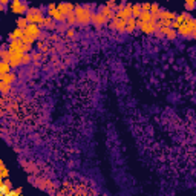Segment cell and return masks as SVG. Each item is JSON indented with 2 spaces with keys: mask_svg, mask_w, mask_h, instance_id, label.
I'll use <instances>...</instances> for the list:
<instances>
[{
  "mask_svg": "<svg viewBox=\"0 0 196 196\" xmlns=\"http://www.w3.org/2000/svg\"><path fill=\"white\" fill-rule=\"evenodd\" d=\"M136 20H139L141 23H149V21H152V14L150 12H142L141 17L136 18Z\"/></svg>",
  "mask_w": 196,
  "mask_h": 196,
  "instance_id": "18",
  "label": "cell"
},
{
  "mask_svg": "<svg viewBox=\"0 0 196 196\" xmlns=\"http://www.w3.org/2000/svg\"><path fill=\"white\" fill-rule=\"evenodd\" d=\"M194 6H196V2H193V0H190V2L185 3V9H188V11H193Z\"/></svg>",
  "mask_w": 196,
  "mask_h": 196,
  "instance_id": "23",
  "label": "cell"
},
{
  "mask_svg": "<svg viewBox=\"0 0 196 196\" xmlns=\"http://www.w3.org/2000/svg\"><path fill=\"white\" fill-rule=\"evenodd\" d=\"M176 34H178V32H176L175 29H170V32L167 34V38H170V40H173V38H176Z\"/></svg>",
  "mask_w": 196,
  "mask_h": 196,
  "instance_id": "24",
  "label": "cell"
},
{
  "mask_svg": "<svg viewBox=\"0 0 196 196\" xmlns=\"http://www.w3.org/2000/svg\"><path fill=\"white\" fill-rule=\"evenodd\" d=\"M26 20L29 21V24H41L44 18H43V14H41L40 9L31 8L28 11V14H26Z\"/></svg>",
  "mask_w": 196,
  "mask_h": 196,
  "instance_id": "3",
  "label": "cell"
},
{
  "mask_svg": "<svg viewBox=\"0 0 196 196\" xmlns=\"http://www.w3.org/2000/svg\"><path fill=\"white\" fill-rule=\"evenodd\" d=\"M9 191H11V184H9V181H5L2 184V196H6Z\"/></svg>",
  "mask_w": 196,
  "mask_h": 196,
  "instance_id": "19",
  "label": "cell"
},
{
  "mask_svg": "<svg viewBox=\"0 0 196 196\" xmlns=\"http://www.w3.org/2000/svg\"><path fill=\"white\" fill-rule=\"evenodd\" d=\"M29 61H31V55H28V54H26V55L23 57V63H29Z\"/></svg>",
  "mask_w": 196,
  "mask_h": 196,
  "instance_id": "28",
  "label": "cell"
},
{
  "mask_svg": "<svg viewBox=\"0 0 196 196\" xmlns=\"http://www.w3.org/2000/svg\"><path fill=\"white\" fill-rule=\"evenodd\" d=\"M38 58H40L38 54H34V55H32V60H38Z\"/></svg>",
  "mask_w": 196,
  "mask_h": 196,
  "instance_id": "30",
  "label": "cell"
},
{
  "mask_svg": "<svg viewBox=\"0 0 196 196\" xmlns=\"http://www.w3.org/2000/svg\"><path fill=\"white\" fill-rule=\"evenodd\" d=\"M23 41L21 40H12L11 44H9V52H20L23 51Z\"/></svg>",
  "mask_w": 196,
  "mask_h": 196,
  "instance_id": "11",
  "label": "cell"
},
{
  "mask_svg": "<svg viewBox=\"0 0 196 196\" xmlns=\"http://www.w3.org/2000/svg\"><path fill=\"white\" fill-rule=\"evenodd\" d=\"M9 61H2V72H0V74H9L8 70H9Z\"/></svg>",
  "mask_w": 196,
  "mask_h": 196,
  "instance_id": "20",
  "label": "cell"
},
{
  "mask_svg": "<svg viewBox=\"0 0 196 196\" xmlns=\"http://www.w3.org/2000/svg\"><path fill=\"white\" fill-rule=\"evenodd\" d=\"M57 9L63 14V15H69V14H72L74 11H75V8H74V5H70V3H60V5H57Z\"/></svg>",
  "mask_w": 196,
  "mask_h": 196,
  "instance_id": "9",
  "label": "cell"
},
{
  "mask_svg": "<svg viewBox=\"0 0 196 196\" xmlns=\"http://www.w3.org/2000/svg\"><path fill=\"white\" fill-rule=\"evenodd\" d=\"M75 21H77V15H75V12H72V14L67 15V23H69V24H74Z\"/></svg>",
  "mask_w": 196,
  "mask_h": 196,
  "instance_id": "21",
  "label": "cell"
},
{
  "mask_svg": "<svg viewBox=\"0 0 196 196\" xmlns=\"http://www.w3.org/2000/svg\"><path fill=\"white\" fill-rule=\"evenodd\" d=\"M100 12H101V14H103L106 18H115V14H113V11H112L110 8H107L106 5H104V6L100 9Z\"/></svg>",
  "mask_w": 196,
  "mask_h": 196,
  "instance_id": "16",
  "label": "cell"
},
{
  "mask_svg": "<svg viewBox=\"0 0 196 196\" xmlns=\"http://www.w3.org/2000/svg\"><path fill=\"white\" fill-rule=\"evenodd\" d=\"M8 176V170L5 168V165H3V162H2V178H6Z\"/></svg>",
  "mask_w": 196,
  "mask_h": 196,
  "instance_id": "26",
  "label": "cell"
},
{
  "mask_svg": "<svg viewBox=\"0 0 196 196\" xmlns=\"http://www.w3.org/2000/svg\"><path fill=\"white\" fill-rule=\"evenodd\" d=\"M28 24H29V21L26 20V18H24V17H20V18H17V26L20 28V29H26L28 28Z\"/></svg>",
  "mask_w": 196,
  "mask_h": 196,
  "instance_id": "17",
  "label": "cell"
},
{
  "mask_svg": "<svg viewBox=\"0 0 196 196\" xmlns=\"http://www.w3.org/2000/svg\"><path fill=\"white\" fill-rule=\"evenodd\" d=\"M196 31V24H194V18H187L182 24H181V28L178 29V34L179 35H184V37H187V35H190V34H193Z\"/></svg>",
  "mask_w": 196,
  "mask_h": 196,
  "instance_id": "2",
  "label": "cell"
},
{
  "mask_svg": "<svg viewBox=\"0 0 196 196\" xmlns=\"http://www.w3.org/2000/svg\"><path fill=\"white\" fill-rule=\"evenodd\" d=\"M141 14H142L141 5H139V3H135V5L132 6V15H133V18H139Z\"/></svg>",
  "mask_w": 196,
  "mask_h": 196,
  "instance_id": "15",
  "label": "cell"
},
{
  "mask_svg": "<svg viewBox=\"0 0 196 196\" xmlns=\"http://www.w3.org/2000/svg\"><path fill=\"white\" fill-rule=\"evenodd\" d=\"M110 28H113V29H118L119 32H122V31H126V20H122V18H113V21L109 24Z\"/></svg>",
  "mask_w": 196,
  "mask_h": 196,
  "instance_id": "8",
  "label": "cell"
},
{
  "mask_svg": "<svg viewBox=\"0 0 196 196\" xmlns=\"http://www.w3.org/2000/svg\"><path fill=\"white\" fill-rule=\"evenodd\" d=\"M31 51V44H24L23 46V52H29Z\"/></svg>",
  "mask_w": 196,
  "mask_h": 196,
  "instance_id": "27",
  "label": "cell"
},
{
  "mask_svg": "<svg viewBox=\"0 0 196 196\" xmlns=\"http://www.w3.org/2000/svg\"><path fill=\"white\" fill-rule=\"evenodd\" d=\"M193 38H196V31H194V32H193Z\"/></svg>",
  "mask_w": 196,
  "mask_h": 196,
  "instance_id": "31",
  "label": "cell"
},
{
  "mask_svg": "<svg viewBox=\"0 0 196 196\" xmlns=\"http://www.w3.org/2000/svg\"><path fill=\"white\" fill-rule=\"evenodd\" d=\"M132 6H133V5H126L121 11H118V12L115 14V17H116V18H122V20H127V18L133 17V15H132Z\"/></svg>",
  "mask_w": 196,
  "mask_h": 196,
  "instance_id": "6",
  "label": "cell"
},
{
  "mask_svg": "<svg viewBox=\"0 0 196 196\" xmlns=\"http://www.w3.org/2000/svg\"><path fill=\"white\" fill-rule=\"evenodd\" d=\"M107 18L101 14V12H93L92 14V23L95 24V26H100V24H106Z\"/></svg>",
  "mask_w": 196,
  "mask_h": 196,
  "instance_id": "10",
  "label": "cell"
},
{
  "mask_svg": "<svg viewBox=\"0 0 196 196\" xmlns=\"http://www.w3.org/2000/svg\"><path fill=\"white\" fill-rule=\"evenodd\" d=\"M47 12H49V17L54 18V20H57V21H63V20L66 18V15H63V14H61L57 8H55V9H49Z\"/></svg>",
  "mask_w": 196,
  "mask_h": 196,
  "instance_id": "12",
  "label": "cell"
},
{
  "mask_svg": "<svg viewBox=\"0 0 196 196\" xmlns=\"http://www.w3.org/2000/svg\"><path fill=\"white\" fill-rule=\"evenodd\" d=\"M34 40H35V38H32V37H28V35H24V37L21 38L23 44H31V43H34Z\"/></svg>",
  "mask_w": 196,
  "mask_h": 196,
  "instance_id": "22",
  "label": "cell"
},
{
  "mask_svg": "<svg viewBox=\"0 0 196 196\" xmlns=\"http://www.w3.org/2000/svg\"><path fill=\"white\" fill-rule=\"evenodd\" d=\"M11 9H12V12H15V14H24L26 12L28 14V5L26 3H23V2H20V0H14V2L11 3Z\"/></svg>",
  "mask_w": 196,
  "mask_h": 196,
  "instance_id": "4",
  "label": "cell"
},
{
  "mask_svg": "<svg viewBox=\"0 0 196 196\" xmlns=\"http://www.w3.org/2000/svg\"><path fill=\"white\" fill-rule=\"evenodd\" d=\"M0 80H2V83L9 84V83H12L15 80V75L14 74H0Z\"/></svg>",
  "mask_w": 196,
  "mask_h": 196,
  "instance_id": "14",
  "label": "cell"
},
{
  "mask_svg": "<svg viewBox=\"0 0 196 196\" xmlns=\"http://www.w3.org/2000/svg\"><path fill=\"white\" fill-rule=\"evenodd\" d=\"M74 12H75V15H77V21L81 23V24L92 21V14L93 12H90L84 6H75V11H74Z\"/></svg>",
  "mask_w": 196,
  "mask_h": 196,
  "instance_id": "1",
  "label": "cell"
},
{
  "mask_svg": "<svg viewBox=\"0 0 196 196\" xmlns=\"http://www.w3.org/2000/svg\"><path fill=\"white\" fill-rule=\"evenodd\" d=\"M168 32H170V28H161V34H165V35H167Z\"/></svg>",
  "mask_w": 196,
  "mask_h": 196,
  "instance_id": "29",
  "label": "cell"
},
{
  "mask_svg": "<svg viewBox=\"0 0 196 196\" xmlns=\"http://www.w3.org/2000/svg\"><path fill=\"white\" fill-rule=\"evenodd\" d=\"M9 90V84H6V83H2V92L3 93H6Z\"/></svg>",
  "mask_w": 196,
  "mask_h": 196,
  "instance_id": "25",
  "label": "cell"
},
{
  "mask_svg": "<svg viewBox=\"0 0 196 196\" xmlns=\"http://www.w3.org/2000/svg\"><path fill=\"white\" fill-rule=\"evenodd\" d=\"M136 24L141 28V31H142L144 34H153V32L158 29L156 23H153V21H149V23H141L139 20H136Z\"/></svg>",
  "mask_w": 196,
  "mask_h": 196,
  "instance_id": "5",
  "label": "cell"
},
{
  "mask_svg": "<svg viewBox=\"0 0 196 196\" xmlns=\"http://www.w3.org/2000/svg\"><path fill=\"white\" fill-rule=\"evenodd\" d=\"M136 26H138V24H136V18L130 17V18L126 20V31H127V32H133Z\"/></svg>",
  "mask_w": 196,
  "mask_h": 196,
  "instance_id": "13",
  "label": "cell"
},
{
  "mask_svg": "<svg viewBox=\"0 0 196 196\" xmlns=\"http://www.w3.org/2000/svg\"><path fill=\"white\" fill-rule=\"evenodd\" d=\"M38 34H40V28H38V24H28V28L24 29V35L32 37V38H37Z\"/></svg>",
  "mask_w": 196,
  "mask_h": 196,
  "instance_id": "7",
  "label": "cell"
}]
</instances>
